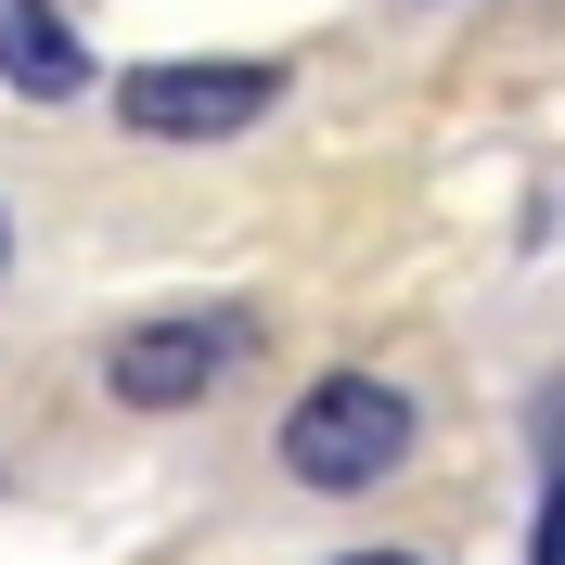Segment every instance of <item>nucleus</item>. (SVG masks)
I'll use <instances>...</instances> for the list:
<instances>
[{"label": "nucleus", "mask_w": 565, "mask_h": 565, "mask_svg": "<svg viewBox=\"0 0 565 565\" xmlns=\"http://www.w3.org/2000/svg\"><path fill=\"white\" fill-rule=\"evenodd\" d=\"M0 270H13V206H0Z\"/></svg>", "instance_id": "0eeeda50"}, {"label": "nucleus", "mask_w": 565, "mask_h": 565, "mask_svg": "<svg viewBox=\"0 0 565 565\" xmlns=\"http://www.w3.org/2000/svg\"><path fill=\"white\" fill-rule=\"evenodd\" d=\"M334 565H424V553H334Z\"/></svg>", "instance_id": "423d86ee"}, {"label": "nucleus", "mask_w": 565, "mask_h": 565, "mask_svg": "<svg viewBox=\"0 0 565 565\" xmlns=\"http://www.w3.org/2000/svg\"><path fill=\"white\" fill-rule=\"evenodd\" d=\"M424 412L386 386V373H321V386H296V412H282V476L321 501H360L386 489L398 462H412Z\"/></svg>", "instance_id": "f257e3e1"}, {"label": "nucleus", "mask_w": 565, "mask_h": 565, "mask_svg": "<svg viewBox=\"0 0 565 565\" xmlns=\"http://www.w3.org/2000/svg\"><path fill=\"white\" fill-rule=\"evenodd\" d=\"M527 565H565V462H553V501H540V540H527Z\"/></svg>", "instance_id": "39448f33"}, {"label": "nucleus", "mask_w": 565, "mask_h": 565, "mask_svg": "<svg viewBox=\"0 0 565 565\" xmlns=\"http://www.w3.org/2000/svg\"><path fill=\"white\" fill-rule=\"evenodd\" d=\"M0 90L13 104H77L90 90V39L65 26V0H0Z\"/></svg>", "instance_id": "20e7f679"}, {"label": "nucleus", "mask_w": 565, "mask_h": 565, "mask_svg": "<svg viewBox=\"0 0 565 565\" xmlns=\"http://www.w3.org/2000/svg\"><path fill=\"white\" fill-rule=\"evenodd\" d=\"M282 104V65H206V52H168V65L116 77V129L129 141H245Z\"/></svg>", "instance_id": "7ed1b4c3"}, {"label": "nucleus", "mask_w": 565, "mask_h": 565, "mask_svg": "<svg viewBox=\"0 0 565 565\" xmlns=\"http://www.w3.org/2000/svg\"><path fill=\"white\" fill-rule=\"evenodd\" d=\"M245 348H257L245 309H168L104 348V386H116V412H193V398H218L245 373Z\"/></svg>", "instance_id": "f03ea898"}]
</instances>
